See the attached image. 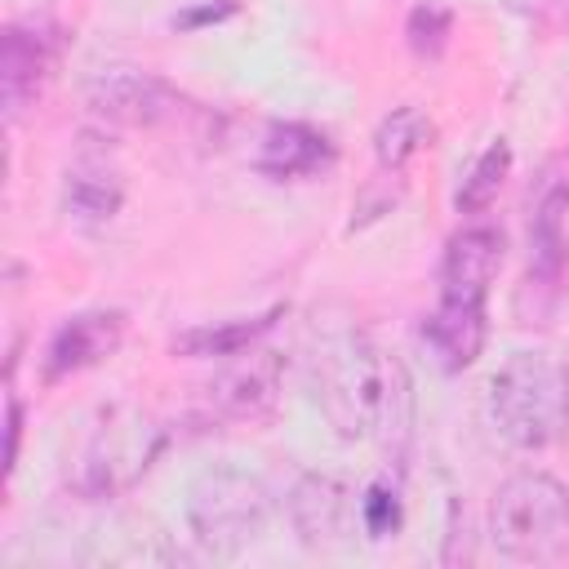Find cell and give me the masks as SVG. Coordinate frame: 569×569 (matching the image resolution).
Returning a JSON list of instances; mask_svg holds the SVG:
<instances>
[{
	"mask_svg": "<svg viewBox=\"0 0 569 569\" xmlns=\"http://www.w3.org/2000/svg\"><path fill=\"white\" fill-rule=\"evenodd\" d=\"M311 396L342 440H405L413 391L405 365L369 333L342 329L311 351Z\"/></svg>",
	"mask_w": 569,
	"mask_h": 569,
	"instance_id": "obj_1",
	"label": "cell"
},
{
	"mask_svg": "<svg viewBox=\"0 0 569 569\" xmlns=\"http://www.w3.org/2000/svg\"><path fill=\"white\" fill-rule=\"evenodd\" d=\"M485 409L493 431L525 453L560 445L569 436V365L551 351L507 356L489 378Z\"/></svg>",
	"mask_w": 569,
	"mask_h": 569,
	"instance_id": "obj_2",
	"label": "cell"
},
{
	"mask_svg": "<svg viewBox=\"0 0 569 569\" xmlns=\"http://www.w3.org/2000/svg\"><path fill=\"white\" fill-rule=\"evenodd\" d=\"M164 449V427L138 405H102L67 453V485L89 498H116L133 489Z\"/></svg>",
	"mask_w": 569,
	"mask_h": 569,
	"instance_id": "obj_3",
	"label": "cell"
},
{
	"mask_svg": "<svg viewBox=\"0 0 569 569\" xmlns=\"http://www.w3.org/2000/svg\"><path fill=\"white\" fill-rule=\"evenodd\" d=\"M489 538L507 560L560 565L569 556V489L547 471H516L493 493Z\"/></svg>",
	"mask_w": 569,
	"mask_h": 569,
	"instance_id": "obj_4",
	"label": "cell"
},
{
	"mask_svg": "<svg viewBox=\"0 0 569 569\" xmlns=\"http://www.w3.org/2000/svg\"><path fill=\"white\" fill-rule=\"evenodd\" d=\"M271 520V493L240 467H209L187 489V525L213 556H236Z\"/></svg>",
	"mask_w": 569,
	"mask_h": 569,
	"instance_id": "obj_5",
	"label": "cell"
},
{
	"mask_svg": "<svg viewBox=\"0 0 569 569\" xmlns=\"http://www.w3.org/2000/svg\"><path fill=\"white\" fill-rule=\"evenodd\" d=\"M289 525L316 551L351 547L356 533H365V525H360V489L351 480H342V476L307 471L289 489Z\"/></svg>",
	"mask_w": 569,
	"mask_h": 569,
	"instance_id": "obj_6",
	"label": "cell"
},
{
	"mask_svg": "<svg viewBox=\"0 0 569 569\" xmlns=\"http://www.w3.org/2000/svg\"><path fill=\"white\" fill-rule=\"evenodd\" d=\"M89 102H93V111H102L107 120H120V124H160L182 107L164 80H156L147 71H129V67L102 71L89 84Z\"/></svg>",
	"mask_w": 569,
	"mask_h": 569,
	"instance_id": "obj_7",
	"label": "cell"
},
{
	"mask_svg": "<svg viewBox=\"0 0 569 569\" xmlns=\"http://www.w3.org/2000/svg\"><path fill=\"white\" fill-rule=\"evenodd\" d=\"M422 338L431 342L445 369H467L485 347V293L440 289V302L422 325Z\"/></svg>",
	"mask_w": 569,
	"mask_h": 569,
	"instance_id": "obj_8",
	"label": "cell"
},
{
	"mask_svg": "<svg viewBox=\"0 0 569 569\" xmlns=\"http://www.w3.org/2000/svg\"><path fill=\"white\" fill-rule=\"evenodd\" d=\"M120 333H124V316L120 311H80V316H71L49 338L44 378L58 382V378H71V373L98 365L102 356H111L120 347Z\"/></svg>",
	"mask_w": 569,
	"mask_h": 569,
	"instance_id": "obj_9",
	"label": "cell"
},
{
	"mask_svg": "<svg viewBox=\"0 0 569 569\" xmlns=\"http://www.w3.org/2000/svg\"><path fill=\"white\" fill-rule=\"evenodd\" d=\"M280 391V356L276 351H236V360L209 382V400L227 418H262Z\"/></svg>",
	"mask_w": 569,
	"mask_h": 569,
	"instance_id": "obj_10",
	"label": "cell"
},
{
	"mask_svg": "<svg viewBox=\"0 0 569 569\" xmlns=\"http://www.w3.org/2000/svg\"><path fill=\"white\" fill-rule=\"evenodd\" d=\"M498 262H502V231H493V227H467L445 249L440 289L489 293V280L498 276Z\"/></svg>",
	"mask_w": 569,
	"mask_h": 569,
	"instance_id": "obj_11",
	"label": "cell"
},
{
	"mask_svg": "<svg viewBox=\"0 0 569 569\" xmlns=\"http://www.w3.org/2000/svg\"><path fill=\"white\" fill-rule=\"evenodd\" d=\"M329 164H333L329 138L307 124H271L258 151V169L271 178H311Z\"/></svg>",
	"mask_w": 569,
	"mask_h": 569,
	"instance_id": "obj_12",
	"label": "cell"
},
{
	"mask_svg": "<svg viewBox=\"0 0 569 569\" xmlns=\"http://www.w3.org/2000/svg\"><path fill=\"white\" fill-rule=\"evenodd\" d=\"M280 311H267V316H253V320H231V325H209V329H191V333H182L178 342H173V351H182V356H236V351H244V347H253L267 329H271V320H276Z\"/></svg>",
	"mask_w": 569,
	"mask_h": 569,
	"instance_id": "obj_13",
	"label": "cell"
},
{
	"mask_svg": "<svg viewBox=\"0 0 569 569\" xmlns=\"http://www.w3.org/2000/svg\"><path fill=\"white\" fill-rule=\"evenodd\" d=\"M427 133H431V124H427V116H422L418 107H396V111L378 124V133H373L378 164L400 169V164H405V160L427 142Z\"/></svg>",
	"mask_w": 569,
	"mask_h": 569,
	"instance_id": "obj_14",
	"label": "cell"
},
{
	"mask_svg": "<svg viewBox=\"0 0 569 569\" xmlns=\"http://www.w3.org/2000/svg\"><path fill=\"white\" fill-rule=\"evenodd\" d=\"M49 53H44V36H22L18 27L4 36V93L18 107V98L27 89H36V80L44 76Z\"/></svg>",
	"mask_w": 569,
	"mask_h": 569,
	"instance_id": "obj_15",
	"label": "cell"
},
{
	"mask_svg": "<svg viewBox=\"0 0 569 569\" xmlns=\"http://www.w3.org/2000/svg\"><path fill=\"white\" fill-rule=\"evenodd\" d=\"M507 164H511V151H507V142L498 138V142L471 164V173L462 178L458 209H462V213H480V209H489V200L498 196V187H502V178H507Z\"/></svg>",
	"mask_w": 569,
	"mask_h": 569,
	"instance_id": "obj_16",
	"label": "cell"
},
{
	"mask_svg": "<svg viewBox=\"0 0 569 569\" xmlns=\"http://www.w3.org/2000/svg\"><path fill=\"white\" fill-rule=\"evenodd\" d=\"M405 520V493L400 485H391L387 476L365 485L360 489V525H365V538H391Z\"/></svg>",
	"mask_w": 569,
	"mask_h": 569,
	"instance_id": "obj_17",
	"label": "cell"
},
{
	"mask_svg": "<svg viewBox=\"0 0 569 569\" xmlns=\"http://www.w3.org/2000/svg\"><path fill=\"white\" fill-rule=\"evenodd\" d=\"M445 36H449V13H445V9H431V4L413 9V18H409V40H413L418 53H436V49L445 44Z\"/></svg>",
	"mask_w": 569,
	"mask_h": 569,
	"instance_id": "obj_18",
	"label": "cell"
}]
</instances>
